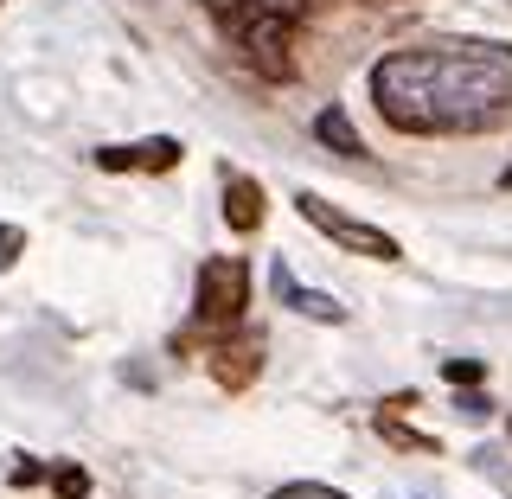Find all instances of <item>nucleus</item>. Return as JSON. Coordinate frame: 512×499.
<instances>
[{
    "instance_id": "1",
    "label": "nucleus",
    "mask_w": 512,
    "mask_h": 499,
    "mask_svg": "<svg viewBox=\"0 0 512 499\" xmlns=\"http://www.w3.org/2000/svg\"><path fill=\"white\" fill-rule=\"evenodd\" d=\"M372 103L397 135H493L512 122V45L506 39H429L372 64Z\"/></svg>"
},
{
    "instance_id": "2",
    "label": "nucleus",
    "mask_w": 512,
    "mask_h": 499,
    "mask_svg": "<svg viewBox=\"0 0 512 499\" xmlns=\"http://www.w3.org/2000/svg\"><path fill=\"white\" fill-rule=\"evenodd\" d=\"M327 7H340V0H205L224 45L269 84H295L301 77V32Z\"/></svg>"
},
{
    "instance_id": "3",
    "label": "nucleus",
    "mask_w": 512,
    "mask_h": 499,
    "mask_svg": "<svg viewBox=\"0 0 512 499\" xmlns=\"http://www.w3.org/2000/svg\"><path fill=\"white\" fill-rule=\"evenodd\" d=\"M244 308H250V263L244 256H212L199 269V288H192V320L173 333V352H192L212 333H231L244 327Z\"/></svg>"
},
{
    "instance_id": "4",
    "label": "nucleus",
    "mask_w": 512,
    "mask_h": 499,
    "mask_svg": "<svg viewBox=\"0 0 512 499\" xmlns=\"http://www.w3.org/2000/svg\"><path fill=\"white\" fill-rule=\"evenodd\" d=\"M295 212H301V224H314L320 237H333L340 250H359V256H372V263H404V250H397V237H391V231H378V224H365V218L340 212V205L320 199V192H301Z\"/></svg>"
},
{
    "instance_id": "5",
    "label": "nucleus",
    "mask_w": 512,
    "mask_h": 499,
    "mask_svg": "<svg viewBox=\"0 0 512 499\" xmlns=\"http://www.w3.org/2000/svg\"><path fill=\"white\" fill-rule=\"evenodd\" d=\"M192 359H205L218 391H250L263 378V333L256 327H231V333H212V340L192 346Z\"/></svg>"
},
{
    "instance_id": "6",
    "label": "nucleus",
    "mask_w": 512,
    "mask_h": 499,
    "mask_svg": "<svg viewBox=\"0 0 512 499\" xmlns=\"http://www.w3.org/2000/svg\"><path fill=\"white\" fill-rule=\"evenodd\" d=\"M103 173H173L186 160V148L173 135H148V141H109V148L90 154Z\"/></svg>"
},
{
    "instance_id": "7",
    "label": "nucleus",
    "mask_w": 512,
    "mask_h": 499,
    "mask_svg": "<svg viewBox=\"0 0 512 499\" xmlns=\"http://www.w3.org/2000/svg\"><path fill=\"white\" fill-rule=\"evenodd\" d=\"M269 282H276V295H282V308H295V314H308V320H320V327H346V320H352V308H346V301H333V295H320V288H301L295 276H288V263H276V269H269Z\"/></svg>"
},
{
    "instance_id": "8",
    "label": "nucleus",
    "mask_w": 512,
    "mask_h": 499,
    "mask_svg": "<svg viewBox=\"0 0 512 499\" xmlns=\"http://www.w3.org/2000/svg\"><path fill=\"white\" fill-rule=\"evenodd\" d=\"M404 410H416V391L384 397V404H378V436L391 442V448H410V455H442V442H436V436H423V429H410V423H404Z\"/></svg>"
},
{
    "instance_id": "9",
    "label": "nucleus",
    "mask_w": 512,
    "mask_h": 499,
    "mask_svg": "<svg viewBox=\"0 0 512 499\" xmlns=\"http://www.w3.org/2000/svg\"><path fill=\"white\" fill-rule=\"evenodd\" d=\"M263 212H269L263 186H256V180H244V173H231V180H224V224H231L237 237H250L256 224H263Z\"/></svg>"
},
{
    "instance_id": "10",
    "label": "nucleus",
    "mask_w": 512,
    "mask_h": 499,
    "mask_svg": "<svg viewBox=\"0 0 512 499\" xmlns=\"http://www.w3.org/2000/svg\"><path fill=\"white\" fill-rule=\"evenodd\" d=\"M314 141L327 154H340V160H365V141H359V128H352V116H346V103H327L314 116Z\"/></svg>"
},
{
    "instance_id": "11",
    "label": "nucleus",
    "mask_w": 512,
    "mask_h": 499,
    "mask_svg": "<svg viewBox=\"0 0 512 499\" xmlns=\"http://www.w3.org/2000/svg\"><path fill=\"white\" fill-rule=\"evenodd\" d=\"M0 480H7V487H39V480H52V468H45V461H26V455H7L0 461Z\"/></svg>"
},
{
    "instance_id": "12",
    "label": "nucleus",
    "mask_w": 512,
    "mask_h": 499,
    "mask_svg": "<svg viewBox=\"0 0 512 499\" xmlns=\"http://www.w3.org/2000/svg\"><path fill=\"white\" fill-rule=\"evenodd\" d=\"M468 461H474V474H487L500 493H512V461H500V448H474Z\"/></svg>"
},
{
    "instance_id": "13",
    "label": "nucleus",
    "mask_w": 512,
    "mask_h": 499,
    "mask_svg": "<svg viewBox=\"0 0 512 499\" xmlns=\"http://www.w3.org/2000/svg\"><path fill=\"white\" fill-rule=\"evenodd\" d=\"M269 499H346L340 487H327V480H282Z\"/></svg>"
},
{
    "instance_id": "14",
    "label": "nucleus",
    "mask_w": 512,
    "mask_h": 499,
    "mask_svg": "<svg viewBox=\"0 0 512 499\" xmlns=\"http://www.w3.org/2000/svg\"><path fill=\"white\" fill-rule=\"evenodd\" d=\"M442 378L455 384V391H468V384L487 378V365H480V359H442Z\"/></svg>"
},
{
    "instance_id": "15",
    "label": "nucleus",
    "mask_w": 512,
    "mask_h": 499,
    "mask_svg": "<svg viewBox=\"0 0 512 499\" xmlns=\"http://www.w3.org/2000/svg\"><path fill=\"white\" fill-rule=\"evenodd\" d=\"M52 493L58 499H84L90 493V474L84 468H52Z\"/></svg>"
},
{
    "instance_id": "16",
    "label": "nucleus",
    "mask_w": 512,
    "mask_h": 499,
    "mask_svg": "<svg viewBox=\"0 0 512 499\" xmlns=\"http://www.w3.org/2000/svg\"><path fill=\"white\" fill-rule=\"evenodd\" d=\"M455 410L468 416V423H480V416H493V397L480 391V384H468V391H455Z\"/></svg>"
},
{
    "instance_id": "17",
    "label": "nucleus",
    "mask_w": 512,
    "mask_h": 499,
    "mask_svg": "<svg viewBox=\"0 0 512 499\" xmlns=\"http://www.w3.org/2000/svg\"><path fill=\"white\" fill-rule=\"evenodd\" d=\"M20 250H26V231H20V224H0V269L20 263Z\"/></svg>"
},
{
    "instance_id": "18",
    "label": "nucleus",
    "mask_w": 512,
    "mask_h": 499,
    "mask_svg": "<svg viewBox=\"0 0 512 499\" xmlns=\"http://www.w3.org/2000/svg\"><path fill=\"white\" fill-rule=\"evenodd\" d=\"M500 186H506V192H512V167H506V173H500Z\"/></svg>"
},
{
    "instance_id": "19",
    "label": "nucleus",
    "mask_w": 512,
    "mask_h": 499,
    "mask_svg": "<svg viewBox=\"0 0 512 499\" xmlns=\"http://www.w3.org/2000/svg\"><path fill=\"white\" fill-rule=\"evenodd\" d=\"M372 7H391V0H372Z\"/></svg>"
}]
</instances>
